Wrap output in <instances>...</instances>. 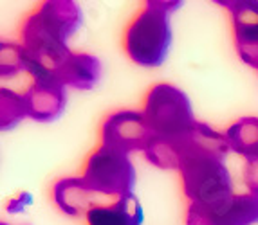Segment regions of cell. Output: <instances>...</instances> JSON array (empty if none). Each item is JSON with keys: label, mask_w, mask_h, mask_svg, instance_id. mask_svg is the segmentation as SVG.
<instances>
[{"label": "cell", "mask_w": 258, "mask_h": 225, "mask_svg": "<svg viewBox=\"0 0 258 225\" xmlns=\"http://www.w3.org/2000/svg\"><path fill=\"white\" fill-rule=\"evenodd\" d=\"M82 27V9L73 0H45L20 26V44L31 60V79L54 76L71 56L69 38Z\"/></svg>", "instance_id": "cell-1"}, {"label": "cell", "mask_w": 258, "mask_h": 225, "mask_svg": "<svg viewBox=\"0 0 258 225\" xmlns=\"http://www.w3.org/2000/svg\"><path fill=\"white\" fill-rule=\"evenodd\" d=\"M181 6L172 0L143 2L123 33V49L136 65L154 69L166 61L172 45L170 17Z\"/></svg>", "instance_id": "cell-2"}, {"label": "cell", "mask_w": 258, "mask_h": 225, "mask_svg": "<svg viewBox=\"0 0 258 225\" xmlns=\"http://www.w3.org/2000/svg\"><path fill=\"white\" fill-rule=\"evenodd\" d=\"M177 171L181 175L182 193L189 202L210 205L235 195L224 155L211 152L191 153L182 159Z\"/></svg>", "instance_id": "cell-3"}, {"label": "cell", "mask_w": 258, "mask_h": 225, "mask_svg": "<svg viewBox=\"0 0 258 225\" xmlns=\"http://www.w3.org/2000/svg\"><path fill=\"white\" fill-rule=\"evenodd\" d=\"M141 112L154 137H181L197 123L189 97L170 83H155L148 88Z\"/></svg>", "instance_id": "cell-4"}, {"label": "cell", "mask_w": 258, "mask_h": 225, "mask_svg": "<svg viewBox=\"0 0 258 225\" xmlns=\"http://www.w3.org/2000/svg\"><path fill=\"white\" fill-rule=\"evenodd\" d=\"M85 184L101 198H121L134 195L136 168L128 155L99 144L87 155L82 175Z\"/></svg>", "instance_id": "cell-5"}, {"label": "cell", "mask_w": 258, "mask_h": 225, "mask_svg": "<svg viewBox=\"0 0 258 225\" xmlns=\"http://www.w3.org/2000/svg\"><path fill=\"white\" fill-rule=\"evenodd\" d=\"M197 152H211L228 157L231 148L226 134H220L206 123L197 121L194 128L181 137H154L145 152V157L150 164L161 169H179L182 159Z\"/></svg>", "instance_id": "cell-6"}, {"label": "cell", "mask_w": 258, "mask_h": 225, "mask_svg": "<svg viewBox=\"0 0 258 225\" xmlns=\"http://www.w3.org/2000/svg\"><path fill=\"white\" fill-rule=\"evenodd\" d=\"M154 139L147 119L141 110H116L108 114L99 126V144L119 153L147 152Z\"/></svg>", "instance_id": "cell-7"}, {"label": "cell", "mask_w": 258, "mask_h": 225, "mask_svg": "<svg viewBox=\"0 0 258 225\" xmlns=\"http://www.w3.org/2000/svg\"><path fill=\"white\" fill-rule=\"evenodd\" d=\"M254 223H258V196L253 193H238L210 205L189 202L186 207V225Z\"/></svg>", "instance_id": "cell-8"}, {"label": "cell", "mask_w": 258, "mask_h": 225, "mask_svg": "<svg viewBox=\"0 0 258 225\" xmlns=\"http://www.w3.org/2000/svg\"><path fill=\"white\" fill-rule=\"evenodd\" d=\"M219 6L229 9L233 38L240 60L258 70V0H226Z\"/></svg>", "instance_id": "cell-9"}, {"label": "cell", "mask_w": 258, "mask_h": 225, "mask_svg": "<svg viewBox=\"0 0 258 225\" xmlns=\"http://www.w3.org/2000/svg\"><path fill=\"white\" fill-rule=\"evenodd\" d=\"M27 117L38 123H52L63 114L67 103L65 85H61L54 76L43 74L31 81L24 92Z\"/></svg>", "instance_id": "cell-10"}, {"label": "cell", "mask_w": 258, "mask_h": 225, "mask_svg": "<svg viewBox=\"0 0 258 225\" xmlns=\"http://www.w3.org/2000/svg\"><path fill=\"white\" fill-rule=\"evenodd\" d=\"M51 195L56 207L63 214L73 218L82 216V214L87 216V212L92 207L101 205L99 202L101 196L96 195L82 177H63L56 180L52 184Z\"/></svg>", "instance_id": "cell-11"}, {"label": "cell", "mask_w": 258, "mask_h": 225, "mask_svg": "<svg viewBox=\"0 0 258 225\" xmlns=\"http://www.w3.org/2000/svg\"><path fill=\"white\" fill-rule=\"evenodd\" d=\"M101 61L94 54L89 52H71L65 63L56 70L54 78L65 85L78 90H92L98 87L101 79Z\"/></svg>", "instance_id": "cell-12"}, {"label": "cell", "mask_w": 258, "mask_h": 225, "mask_svg": "<svg viewBox=\"0 0 258 225\" xmlns=\"http://www.w3.org/2000/svg\"><path fill=\"white\" fill-rule=\"evenodd\" d=\"M143 220L145 214L136 195L101 203L87 212V225H143Z\"/></svg>", "instance_id": "cell-13"}, {"label": "cell", "mask_w": 258, "mask_h": 225, "mask_svg": "<svg viewBox=\"0 0 258 225\" xmlns=\"http://www.w3.org/2000/svg\"><path fill=\"white\" fill-rule=\"evenodd\" d=\"M231 152L245 160L258 159V117H240L226 130Z\"/></svg>", "instance_id": "cell-14"}, {"label": "cell", "mask_w": 258, "mask_h": 225, "mask_svg": "<svg viewBox=\"0 0 258 225\" xmlns=\"http://www.w3.org/2000/svg\"><path fill=\"white\" fill-rule=\"evenodd\" d=\"M20 74H31V60L22 44L4 40L0 42V76L2 79Z\"/></svg>", "instance_id": "cell-15"}, {"label": "cell", "mask_w": 258, "mask_h": 225, "mask_svg": "<svg viewBox=\"0 0 258 225\" xmlns=\"http://www.w3.org/2000/svg\"><path fill=\"white\" fill-rule=\"evenodd\" d=\"M27 117L24 94L11 90V88H0V128L2 132L13 130L15 126Z\"/></svg>", "instance_id": "cell-16"}, {"label": "cell", "mask_w": 258, "mask_h": 225, "mask_svg": "<svg viewBox=\"0 0 258 225\" xmlns=\"http://www.w3.org/2000/svg\"><path fill=\"white\" fill-rule=\"evenodd\" d=\"M244 184L247 186L249 193L258 196V159L245 160L244 166Z\"/></svg>", "instance_id": "cell-17"}, {"label": "cell", "mask_w": 258, "mask_h": 225, "mask_svg": "<svg viewBox=\"0 0 258 225\" xmlns=\"http://www.w3.org/2000/svg\"><path fill=\"white\" fill-rule=\"evenodd\" d=\"M31 200H33V196H31L29 193H20L17 198L9 200L8 205H6V209H8L9 212H20L26 205H29Z\"/></svg>", "instance_id": "cell-18"}, {"label": "cell", "mask_w": 258, "mask_h": 225, "mask_svg": "<svg viewBox=\"0 0 258 225\" xmlns=\"http://www.w3.org/2000/svg\"><path fill=\"white\" fill-rule=\"evenodd\" d=\"M0 225H8V223H6V221H2V223H0Z\"/></svg>", "instance_id": "cell-19"}]
</instances>
